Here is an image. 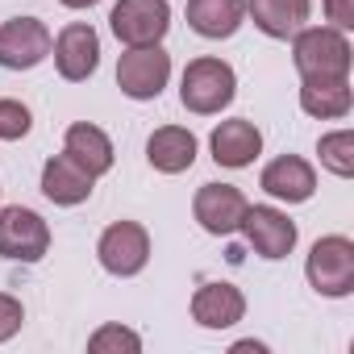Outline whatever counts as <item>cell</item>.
<instances>
[{
	"label": "cell",
	"instance_id": "cell-17",
	"mask_svg": "<svg viewBox=\"0 0 354 354\" xmlns=\"http://www.w3.org/2000/svg\"><path fill=\"white\" fill-rule=\"evenodd\" d=\"M146 158L162 175H180L196 162V133L184 125H162L146 138Z\"/></svg>",
	"mask_w": 354,
	"mask_h": 354
},
{
	"label": "cell",
	"instance_id": "cell-1",
	"mask_svg": "<svg viewBox=\"0 0 354 354\" xmlns=\"http://www.w3.org/2000/svg\"><path fill=\"white\" fill-rule=\"evenodd\" d=\"M350 59H354V50H350L346 34L333 26L292 34V63H296L300 80H346Z\"/></svg>",
	"mask_w": 354,
	"mask_h": 354
},
{
	"label": "cell",
	"instance_id": "cell-15",
	"mask_svg": "<svg viewBox=\"0 0 354 354\" xmlns=\"http://www.w3.org/2000/svg\"><path fill=\"white\" fill-rule=\"evenodd\" d=\"M92 188H96V180H92L80 162H71L67 154L46 158V167H42V196H46L50 205L75 209V205H84V201L92 196Z\"/></svg>",
	"mask_w": 354,
	"mask_h": 354
},
{
	"label": "cell",
	"instance_id": "cell-21",
	"mask_svg": "<svg viewBox=\"0 0 354 354\" xmlns=\"http://www.w3.org/2000/svg\"><path fill=\"white\" fill-rule=\"evenodd\" d=\"M317 154H321V167L337 180H350L354 175V133L350 129H333L317 142Z\"/></svg>",
	"mask_w": 354,
	"mask_h": 354
},
{
	"label": "cell",
	"instance_id": "cell-13",
	"mask_svg": "<svg viewBox=\"0 0 354 354\" xmlns=\"http://www.w3.org/2000/svg\"><path fill=\"white\" fill-rule=\"evenodd\" d=\"M242 317H246V296L234 283L209 279V283L196 288V296H192V321L201 329H234Z\"/></svg>",
	"mask_w": 354,
	"mask_h": 354
},
{
	"label": "cell",
	"instance_id": "cell-3",
	"mask_svg": "<svg viewBox=\"0 0 354 354\" xmlns=\"http://www.w3.org/2000/svg\"><path fill=\"white\" fill-rule=\"evenodd\" d=\"M304 275H308V288L317 296H329V300L350 296L354 292V242L346 234L317 238L313 250H308Z\"/></svg>",
	"mask_w": 354,
	"mask_h": 354
},
{
	"label": "cell",
	"instance_id": "cell-16",
	"mask_svg": "<svg viewBox=\"0 0 354 354\" xmlns=\"http://www.w3.org/2000/svg\"><path fill=\"white\" fill-rule=\"evenodd\" d=\"M63 154H67L71 162H80L92 180L109 175V171H113V158H117L109 133H104L100 125H88V121H75V125L63 133Z\"/></svg>",
	"mask_w": 354,
	"mask_h": 354
},
{
	"label": "cell",
	"instance_id": "cell-7",
	"mask_svg": "<svg viewBox=\"0 0 354 354\" xmlns=\"http://www.w3.org/2000/svg\"><path fill=\"white\" fill-rule=\"evenodd\" d=\"M238 230L246 234V242L254 246V254L267 259V263L288 259V254L296 250V238H300V234H296V221H292L283 209H271V205H246Z\"/></svg>",
	"mask_w": 354,
	"mask_h": 354
},
{
	"label": "cell",
	"instance_id": "cell-22",
	"mask_svg": "<svg viewBox=\"0 0 354 354\" xmlns=\"http://www.w3.org/2000/svg\"><path fill=\"white\" fill-rule=\"evenodd\" d=\"M88 350L92 354H138L142 350V337L133 333V329H125V325H100L92 337H88Z\"/></svg>",
	"mask_w": 354,
	"mask_h": 354
},
{
	"label": "cell",
	"instance_id": "cell-6",
	"mask_svg": "<svg viewBox=\"0 0 354 354\" xmlns=\"http://www.w3.org/2000/svg\"><path fill=\"white\" fill-rule=\"evenodd\" d=\"M171 80V55L162 46H129L117 63V88L129 100H158Z\"/></svg>",
	"mask_w": 354,
	"mask_h": 354
},
{
	"label": "cell",
	"instance_id": "cell-9",
	"mask_svg": "<svg viewBox=\"0 0 354 354\" xmlns=\"http://www.w3.org/2000/svg\"><path fill=\"white\" fill-rule=\"evenodd\" d=\"M55 38L38 17H9L0 21V67L5 71H30L50 55Z\"/></svg>",
	"mask_w": 354,
	"mask_h": 354
},
{
	"label": "cell",
	"instance_id": "cell-11",
	"mask_svg": "<svg viewBox=\"0 0 354 354\" xmlns=\"http://www.w3.org/2000/svg\"><path fill=\"white\" fill-rule=\"evenodd\" d=\"M259 188H263L271 201L304 205V201H313V192H317V171H313V162L300 158V154H279V158H271V162L263 167Z\"/></svg>",
	"mask_w": 354,
	"mask_h": 354
},
{
	"label": "cell",
	"instance_id": "cell-25",
	"mask_svg": "<svg viewBox=\"0 0 354 354\" xmlns=\"http://www.w3.org/2000/svg\"><path fill=\"white\" fill-rule=\"evenodd\" d=\"M325 17L333 30H354V0H325Z\"/></svg>",
	"mask_w": 354,
	"mask_h": 354
},
{
	"label": "cell",
	"instance_id": "cell-20",
	"mask_svg": "<svg viewBox=\"0 0 354 354\" xmlns=\"http://www.w3.org/2000/svg\"><path fill=\"white\" fill-rule=\"evenodd\" d=\"M354 104L350 75L346 80H300V109L317 121H337Z\"/></svg>",
	"mask_w": 354,
	"mask_h": 354
},
{
	"label": "cell",
	"instance_id": "cell-8",
	"mask_svg": "<svg viewBox=\"0 0 354 354\" xmlns=\"http://www.w3.org/2000/svg\"><path fill=\"white\" fill-rule=\"evenodd\" d=\"M96 259L109 275L129 279V275L146 271V263H150V234L138 221H113L96 242Z\"/></svg>",
	"mask_w": 354,
	"mask_h": 354
},
{
	"label": "cell",
	"instance_id": "cell-19",
	"mask_svg": "<svg viewBox=\"0 0 354 354\" xmlns=\"http://www.w3.org/2000/svg\"><path fill=\"white\" fill-rule=\"evenodd\" d=\"M308 13L313 0H246V17H254L267 38H292L296 30H304Z\"/></svg>",
	"mask_w": 354,
	"mask_h": 354
},
{
	"label": "cell",
	"instance_id": "cell-2",
	"mask_svg": "<svg viewBox=\"0 0 354 354\" xmlns=\"http://www.w3.org/2000/svg\"><path fill=\"white\" fill-rule=\"evenodd\" d=\"M238 96V75L225 59H192L184 67V80H180V104L196 117H213L221 109H230Z\"/></svg>",
	"mask_w": 354,
	"mask_h": 354
},
{
	"label": "cell",
	"instance_id": "cell-23",
	"mask_svg": "<svg viewBox=\"0 0 354 354\" xmlns=\"http://www.w3.org/2000/svg\"><path fill=\"white\" fill-rule=\"evenodd\" d=\"M30 129H34V113L21 100H13V96L0 100V142H21Z\"/></svg>",
	"mask_w": 354,
	"mask_h": 354
},
{
	"label": "cell",
	"instance_id": "cell-26",
	"mask_svg": "<svg viewBox=\"0 0 354 354\" xmlns=\"http://www.w3.org/2000/svg\"><path fill=\"white\" fill-rule=\"evenodd\" d=\"M230 350H234V354H246V350H254V354H267V346H263V342H254V337H246V342H234Z\"/></svg>",
	"mask_w": 354,
	"mask_h": 354
},
{
	"label": "cell",
	"instance_id": "cell-24",
	"mask_svg": "<svg viewBox=\"0 0 354 354\" xmlns=\"http://www.w3.org/2000/svg\"><path fill=\"white\" fill-rule=\"evenodd\" d=\"M21 325H26V308H21V300L9 296V292H0V342L17 337Z\"/></svg>",
	"mask_w": 354,
	"mask_h": 354
},
{
	"label": "cell",
	"instance_id": "cell-14",
	"mask_svg": "<svg viewBox=\"0 0 354 354\" xmlns=\"http://www.w3.org/2000/svg\"><path fill=\"white\" fill-rule=\"evenodd\" d=\"M209 150L217 158V167H230V171H242L250 167L259 154H263V133L254 121L246 117H234V121H221L209 138Z\"/></svg>",
	"mask_w": 354,
	"mask_h": 354
},
{
	"label": "cell",
	"instance_id": "cell-12",
	"mask_svg": "<svg viewBox=\"0 0 354 354\" xmlns=\"http://www.w3.org/2000/svg\"><path fill=\"white\" fill-rule=\"evenodd\" d=\"M246 205H250V201H246L242 188H234V184H201V192H196V201H192V217L201 221L205 234L225 238V234H234V230L242 225Z\"/></svg>",
	"mask_w": 354,
	"mask_h": 354
},
{
	"label": "cell",
	"instance_id": "cell-10",
	"mask_svg": "<svg viewBox=\"0 0 354 354\" xmlns=\"http://www.w3.org/2000/svg\"><path fill=\"white\" fill-rule=\"evenodd\" d=\"M50 55H55V67L67 84H84L100 67V34L88 21H71V26L59 30Z\"/></svg>",
	"mask_w": 354,
	"mask_h": 354
},
{
	"label": "cell",
	"instance_id": "cell-27",
	"mask_svg": "<svg viewBox=\"0 0 354 354\" xmlns=\"http://www.w3.org/2000/svg\"><path fill=\"white\" fill-rule=\"evenodd\" d=\"M59 5H67V9H92V5H100V0H59Z\"/></svg>",
	"mask_w": 354,
	"mask_h": 354
},
{
	"label": "cell",
	"instance_id": "cell-5",
	"mask_svg": "<svg viewBox=\"0 0 354 354\" xmlns=\"http://www.w3.org/2000/svg\"><path fill=\"white\" fill-rule=\"evenodd\" d=\"M109 26L125 46H158L171 30V5L167 0H117Z\"/></svg>",
	"mask_w": 354,
	"mask_h": 354
},
{
	"label": "cell",
	"instance_id": "cell-4",
	"mask_svg": "<svg viewBox=\"0 0 354 354\" xmlns=\"http://www.w3.org/2000/svg\"><path fill=\"white\" fill-rule=\"evenodd\" d=\"M46 250H50V225L42 221V213H34L26 205L0 209V259L42 263Z\"/></svg>",
	"mask_w": 354,
	"mask_h": 354
},
{
	"label": "cell",
	"instance_id": "cell-18",
	"mask_svg": "<svg viewBox=\"0 0 354 354\" xmlns=\"http://www.w3.org/2000/svg\"><path fill=\"white\" fill-rule=\"evenodd\" d=\"M242 21H246V0H188V26L209 42L234 38Z\"/></svg>",
	"mask_w": 354,
	"mask_h": 354
}]
</instances>
